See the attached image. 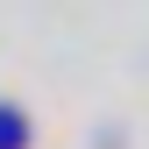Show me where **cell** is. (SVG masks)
<instances>
[{
  "mask_svg": "<svg viewBox=\"0 0 149 149\" xmlns=\"http://www.w3.org/2000/svg\"><path fill=\"white\" fill-rule=\"evenodd\" d=\"M29 142V128H22V114H0V149H22Z\"/></svg>",
  "mask_w": 149,
  "mask_h": 149,
  "instance_id": "6da1fadb",
  "label": "cell"
}]
</instances>
